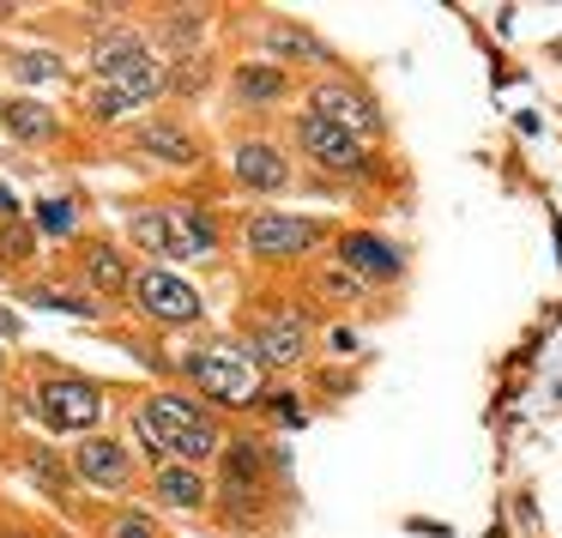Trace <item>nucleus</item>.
Returning a JSON list of instances; mask_svg holds the SVG:
<instances>
[{"label": "nucleus", "instance_id": "9d476101", "mask_svg": "<svg viewBox=\"0 0 562 538\" xmlns=\"http://www.w3.org/2000/svg\"><path fill=\"white\" fill-rule=\"evenodd\" d=\"M231 170L243 188H255V194H279V188H291V158H284L272 139H243V146L231 152Z\"/></svg>", "mask_w": 562, "mask_h": 538}, {"label": "nucleus", "instance_id": "4be33fe9", "mask_svg": "<svg viewBox=\"0 0 562 538\" xmlns=\"http://www.w3.org/2000/svg\"><path fill=\"white\" fill-rule=\"evenodd\" d=\"M13 74H19V86H55V79H67V61L61 55H13Z\"/></svg>", "mask_w": 562, "mask_h": 538}, {"label": "nucleus", "instance_id": "c85d7f7f", "mask_svg": "<svg viewBox=\"0 0 562 538\" xmlns=\"http://www.w3.org/2000/svg\"><path fill=\"white\" fill-rule=\"evenodd\" d=\"M13 333H19V315L13 309H0V339H13Z\"/></svg>", "mask_w": 562, "mask_h": 538}, {"label": "nucleus", "instance_id": "423d86ee", "mask_svg": "<svg viewBox=\"0 0 562 538\" xmlns=\"http://www.w3.org/2000/svg\"><path fill=\"white\" fill-rule=\"evenodd\" d=\"M248 248L267 260H291V255H308V248L321 243V224L296 218V212H255L248 218Z\"/></svg>", "mask_w": 562, "mask_h": 538}, {"label": "nucleus", "instance_id": "1a4fd4ad", "mask_svg": "<svg viewBox=\"0 0 562 538\" xmlns=\"http://www.w3.org/2000/svg\"><path fill=\"white\" fill-rule=\"evenodd\" d=\"M164 86H170L164 61H146V67H134V74H122V79H103V86L91 91V110L98 115H127V110H139V103H151Z\"/></svg>", "mask_w": 562, "mask_h": 538}, {"label": "nucleus", "instance_id": "7ed1b4c3", "mask_svg": "<svg viewBox=\"0 0 562 538\" xmlns=\"http://www.w3.org/2000/svg\"><path fill=\"white\" fill-rule=\"evenodd\" d=\"M308 115L345 127V134L363 139V146H369V139H381V110H375V98H369L363 86H351V79H327V86L308 91Z\"/></svg>", "mask_w": 562, "mask_h": 538}, {"label": "nucleus", "instance_id": "39448f33", "mask_svg": "<svg viewBox=\"0 0 562 538\" xmlns=\"http://www.w3.org/2000/svg\"><path fill=\"white\" fill-rule=\"evenodd\" d=\"M296 146H303L321 170H345V176H363L369 170V146H363V139H351L345 127L321 122V115H303V122H296Z\"/></svg>", "mask_w": 562, "mask_h": 538}, {"label": "nucleus", "instance_id": "aec40b11", "mask_svg": "<svg viewBox=\"0 0 562 538\" xmlns=\"http://www.w3.org/2000/svg\"><path fill=\"white\" fill-rule=\"evenodd\" d=\"M236 98L243 103H279L284 98V67H272V61L236 67Z\"/></svg>", "mask_w": 562, "mask_h": 538}, {"label": "nucleus", "instance_id": "dca6fc26", "mask_svg": "<svg viewBox=\"0 0 562 538\" xmlns=\"http://www.w3.org/2000/svg\"><path fill=\"white\" fill-rule=\"evenodd\" d=\"M79 272H86V279H91V284H98V291H103V296H122V291H127V284H134V272H127V260H122V255H115V248H110V243H91V248H86V255H79Z\"/></svg>", "mask_w": 562, "mask_h": 538}, {"label": "nucleus", "instance_id": "7c9ffc66", "mask_svg": "<svg viewBox=\"0 0 562 538\" xmlns=\"http://www.w3.org/2000/svg\"><path fill=\"white\" fill-rule=\"evenodd\" d=\"M7 538H25V533H7Z\"/></svg>", "mask_w": 562, "mask_h": 538}, {"label": "nucleus", "instance_id": "0eeeda50", "mask_svg": "<svg viewBox=\"0 0 562 538\" xmlns=\"http://www.w3.org/2000/svg\"><path fill=\"white\" fill-rule=\"evenodd\" d=\"M37 405H43V424L49 429H91L103 412L98 388H91V381H74V376H49L37 388Z\"/></svg>", "mask_w": 562, "mask_h": 538}, {"label": "nucleus", "instance_id": "f3484780", "mask_svg": "<svg viewBox=\"0 0 562 538\" xmlns=\"http://www.w3.org/2000/svg\"><path fill=\"white\" fill-rule=\"evenodd\" d=\"M134 146L146 152V158H158V164H182V170L200 158V146H194V139H188L182 127H164V122L139 127V134H134Z\"/></svg>", "mask_w": 562, "mask_h": 538}, {"label": "nucleus", "instance_id": "a211bd4d", "mask_svg": "<svg viewBox=\"0 0 562 538\" xmlns=\"http://www.w3.org/2000/svg\"><path fill=\"white\" fill-rule=\"evenodd\" d=\"M158 496H164V502H176V508H200V502H206V484H200L194 466L164 460V466H158Z\"/></svg>", "mask_w": 562, "mask_h": 538}, {"label": "nucleus", "instance_id": "5701e85b", "mask_svg": "<svg viewBox=\"0 0 562 538\" xmlns=\"http://www.w3.org/2000/svg\"><path fill=\"white\" fill-rule=\"evenodd\" d=\"M127 231H134L139 248H151V255H170V212H134V218H127Z\"/></svg>", "mask_w": 562, "mask_h": 538}, {"label": "nucleus", "instance_id": "bb28decb", "mask_svg": "<svg viewBox=\"0 0 562 538\" xmlns=\"http://www.w3.org/2000/svg\"><path fill=\"white\" fill-rule=\"evenodd\" d=\"M110 538H158V533H151V514L127 508L122 520H115V533H110Z\"/></svg>", "mask_w": 562, "mask_h": 538}, {"label": "nucleus", "instance_id": "2eb2a0df", "mask_svg": "<svg viewBox=\"0 0 562 538\" xmlns=\"http://www.w3.org/2000/svg\"><path fill=\"white\" fill-rule=\"evenodd\" d=\"M224 490H231L243 508H255V490H260V448L255 441H231V448H224Z\"/></svg>", "mask_w": 562, "mask_h": 538}, {"label": "nucleus", "instance_id": "4468645a", "mask_svg": "<svg viewBox=\"0 0 562 538\" xmlns=\"http://www.w3.org/2000/svg\"><path fill=\"white\" fill-rule=\"evenodd\" d=\"M212 248H218V231H212L206 212L176 206V212H170V255L188 260V255H212Z\"/></svg>", "mask_w": 562, "mask_h": 538}, {"label": "nucleus", "instance_id": "9b49d317", "mask_svg": "<svg viewBox=\"0 0 562 538\" xmlns=\"http://www.w3.org/2000/svg\"><path fill=\"white\" fill-rule=\"evenodd\" d=\"M74 472L86 478V484H98V490H122L127 478H134V460H127L122 441L86 436V441H79V453H74Z\"/></svg>", "mask_w": 562, "mask_h": 538}, {"label": "nucleus", "instance_id": "393cba45", "mask_svg": "<svg viewBox=\"0 0 562 538\" xmlns=\"http://www.w3.org/2000/svg\"><path fill=\"white\" fill-rule=\"evenodd\" d=\"M321 291L333 296V303H357V296H369V284L357 279V272H345V267H333L327 279H321Z\"/></svg>", "mask_w": 562, "mask_h": 538}, {"label": "nucleus", "instance_id": "412c9836", "mask_svg": "<svg viewBox=\"0 0 562 538\" xmlns=\"http://www.w3.org/2000/svg\"><path fill=\"white\" fill-rule=\"evenodd\" d=\"M0 122L13 127L19 139H49L55 127H61V122H55V110H43V103H31V98H13L7 110H0Z\"/></svg>", "mask_w": 562, "mask_h": 538}, {"label": "nucleus", "instance_id": "a878e982", "mask_svg": "<svg viewBox=\"0 0 562 538\" xmlns=\"http://www.w3.org/2000/svg\"><path fill=\"white\" fill-rule=\"evenodd\" d=\"M37 224H43L49 236H67V231H74V206H67V200H43V206H37Z\"/></svg>", "mask_w": 562, "mask_h": 538}, {"label": "nucleus", "instance_id": "f257e3e1", "mask_svg": "<svg viewBox=\"0 0 562 538\" xmlns=\"http://www.w3.org/2000/svg\"><path fill=\"white\" fill-rule=\"evenodd\" d=\"M139 441H146L158 460L194 466V460H206V453H218V424H212L194 400L158 393V400L139 405Z\"/></svg>", "mask_w": 562, "mask_h": 538}, {"label": "nucleus", "instance_id": "b1692460", "mask_svg": "<svg viewBox=\"0 0 562 538\" xmlns=\"http://www.w3.org/2000/svg\"><path fill=\"white\" fill-rule=\"evenodd\" d=\"M31 303L37 309H61V315H98V303L91 296H79V291H55V284H31Z\"/></svg>", "mask_w": 562, "mask_h": 538}, {"label": "nucleus", "instance_id": "6e6552de", "mask_svg": "<svg viewBox=\"0 0 562 538\" xmlns=\"http://www.w3.org/2000/svg\"><path fill=\"white\" fill-rule=\"evenodd\" d=\"M303 351H308V315H296V309L267 315L255 327V339H248V357H255L260 369H291Z\"/></svg>", "mask_w": 562, "mask_h": 538}, {"label": "nucleus", "instance_id": "cd10ccee", "mask_svg": "<svg viewBox=\"0 0 562 538\" xmlns=\"http://www.w3.org/2000/svg\"><path fill=\"white\" fill-rule=\"evenodd\" d=\"M31 466H37V478H43V484H61V478H67L61 466L49 460V453H37V460H31Z\"/></svg>", "mask_w": 562, "mask_h": 538}, {"label": "nucleus", "instance_id": "ddd939ff", "mask_svg": "<svg viewBox=\"0 0 562 538\" xmlns=\"http://www.w3.org/2000/svg\"><path fill=\"white\" fill-rule=\"evenodd\" d=\"M146 61H151L146 37H139V31H127V25L103 31V37L91 43V67H98V79H122V74H134V67H146Z\"/></svg>", "mask_w": 562, "mask_h": 538}, {"label": "nucleus", "instance_id": "6ab92c4d", "mask_svg": "<svg viewBox=\"0 0 562 538\" xmlns=\"http://www.w3.org/2000/svg\"><path fill=\"white\" fill-rule=\"evenodd\" d=\"M260 43H267V55H279V61H327L333 55L321 37H308V31H296V25H272Z\"/></svg>", "mask_w": 562, "mask_h": 538}, {"label": "nucleus", "instance_id": "20e7f679", "mask_svg": "<svg viewBox=\"0 0 562 538\" xmlns=\"http://www.w3.org/2000/svg\"><path fill=\"white\" fill-rule=\"evenodd\" d=\"M134 296L146 303V315L170 321V327H188V321H200V291L182 279V272H170L158 260V267L134 272Z\"/></svg>", "mask_w": 562, "mask_h": 538}, {"label": "nucleus", "instance_id": "f03ea898", "mask_svg": "<svg viewBox=\"0 0 562 538\" xmlns=\"http://www.w3.org/2000/svg\"><path fill=\"white\" fill-rule=\"evenodd\" d=\"M188 376H194L200 393H212L218 405H248L260 393V363L243 351V345H200L188 357Z\"/></svg>", "mask_w": 562, "mask_h": 538}, {"label": "nucleus", "instance_id": "c756f323", "mask_svg": "<svg viewBox=\"0 0 562 538\" xmlns=\"http://www.w3.org/2000/svg\"><path fill=\"white\" fill-rule=\"evenodd\" d=\"M0 212H19V200H13V194H7V188H0Z\"/></svg>", "mask_w": 562, "mask_h": 538}, {"label": "nucleus", "instance_id": "f8f14e48", "mask_svg": "<svg viewBox=\"0 0 562 538\" xmlns=\"http://www.w3.org/2000/svg\"><path fill=\"white\" fill-rule=\"evenodd\" d=\"M339 260H345V272H357L363 284H393L400 279V255L369 231H345L339 236Z\"/></svg>", "mask_w": 562, "mask_h": 538}]
</instances>
